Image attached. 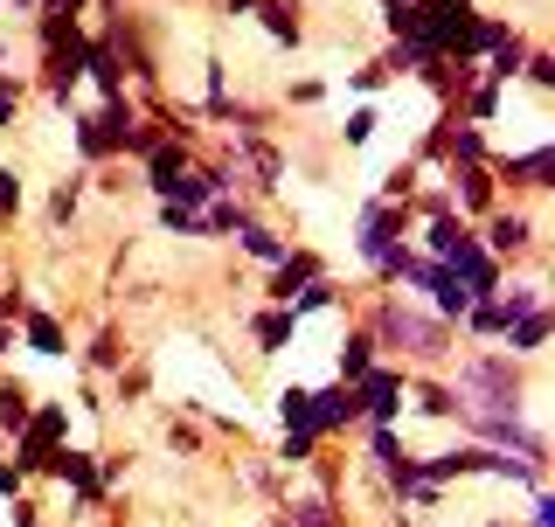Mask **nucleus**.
Here are the masks:
<instances>
[{
    "instance_id": "12",
    "label": "nucleus",
    "mask_w": 555,
    "mask_h": 527,
    "mask_svg": "<svg viewBox=\"0 0 555 527\" xmlns=\"http://www.w3.org/2000/svg\"><path fill=\"white\" fill-rule=\"evenodd\" d=\"M0 493H8V500L22 493V472H14V465H0Z\"/></svg>"
},
{
    "instance_id": "3",
    "label": "nucleus",
    "mask_w": 555,
    "mask_h": 527,
    "mask_svg": "<svg viewBox=\"0 0 555 527\" xmlns=\"http://www.w3.org/2000/svg\"><path fill=\"white\" fill-rule=\"evenodd\" d=\"M354 402L375 416V430H389V416H396V402H403V382L396 375H361V389H354Z\"/></svg>"
},
{
    "instance_id": "9",
    "label": "nucleus",
    "mask_w": 555,
    "mask_h": 527,
    "mask_svg": "<svg viewBox=\"0 0 555 527\" xmlns=\"http://www.w3.org/2000/svg\"><path fill=\"white\" fill-rule=\"evenodd\" d=\"M243 243H250L257 257H278V264H285V243H278L271 230H243Z\"/></svg>"
},
{
    "instance_id": "2",
    "label": "nucleus",
    "mask_w": 555,
    "mask_h": 527,
    "mask_svg": "<svg viewBox=\"0 0 555 527\" xmlns=\"http://www.w3.org/2000/svg\"><path fill=\"white\" fill-rule=\"evenodd\" d=\"M56 437H63V410L49 402V410L22 430V465H49V459H56Z\"/></svg>"
},
{
    "instance_id": "7",
    "label": "nucleus",
    "mask_w": 555,
    "mask_h": 527,
    "mask_svg": "<svg viewBox=\"0 0 555 527\" xmlns=\"http://www.w3.org/2000/svg\"><path fill=\"white\" fill-rule=\"evenodd\" d=\"M28 347H35V355H63V333H56L49 312H35V320H28Z\"/></svg>"
},
{
    "instance_id": "6",
    "label": "nucleus",
    "mask_w": 555,
    "mask_h": 527,
    "mask_svg": "<svg viewBox=\"0 0 555 527\" xmlns=\"http://www.w3.org/2000/svg\"><path fill=\"white\" fill-rule=\"evenodd\" d=\"M542 340H548V320H542V312H520V320H514V355H534Z\"/></svg>"
},
{
    "instance_id": "4",
    "label": "nucleus",
    "mask_w": 555,
    "mask_h": 527,
    "mask_svg": "<svg viewBox=\"0 0 555 527\" xmlns=\"http://www.w3.org/2000/svg\"><path fill=\"white\" fill-rule=\"evenodd\" d=\"M285 527H334V506H326L320 493H306V500L285 506Z\"/></svg>"
},
{
    "instance_id": "5",
    "label": "nucleus",
    "mask_w": 555,
    "mask_h": 527,
    "mask_svg": "<svg viewBox=\"0 0 555 527\" xmlns=\"http://www.w3.org/2000/svg\"><path fill=\"white\" fill-rule=\"evenodd\" d=\"M312 257H292V264H278V285H271V298H299V285H312Z\"/></svg>"
},
{
    "instance_id": "15",
    "label": "nucleus",
    "mask_w": 555,
    "mask_h": 527,
    "mask_svg": "<svg viewBox=\"0 0 555 527\" xmlns=\"http://www.w3.org/2000/svg\"><path fill=\"white\" fill-rule=\"evenodd\" d=\"M271 527H285V520H271Z\"/></svg>"
},
{
    "instance_id": "14",
    "label": "nucleus",
    "mask_w": 555,
    "mask_h": 527,
    "mask_svg": "<svg viewBox=\"0 0 555 527\" xmlns=\"http://www.w3.org/2000/svg\"><path fill=\"white\" fill-rule=\"evenodd\" d=\"M389 8H403V0H389Z\"/></svg>"
},
{
    "instance_id": "1",
    "label": "nucleus",
    "mask_w": 555,
    "mask_h": 527,
    "mask_svg": "<svg viewBox=\"0 0 555 527\" xmlns=\"http://www.w3.org/2000/svg\"><path fill=\"white\" fill-rule=\"evenodd\" d=\"M382 333H389V340H403L410 347V355H438V347H444V333L438 326H430V320H416V312H382Z\"/></svg>"
},
{
    "instance_id": "13",
    "label": "nucleus",
    "mask_w": 555,
    "mask_h": 527,
    "mask_svg": "<svg viewBox=\"0 0 555 527\" xmlns=\"http://www.w3.org/2000/svg\"><path fill=\"white\" fill-rule=\"evenodd\" d=\"M8 118H14V98H8V91H0V126H8Z\"/></svg>"
},
{
    "instance_id": "8",
    "label": "nucleus",
    "mask_w": 555,
    "mask_h": 527,
    "mask_svg": "<svg viewBox=\"0 0 555 527\" xmlns=\"http://www.w3.org/2000/svg\"><path fill=\"white\" fill-rule=\"evenodd\" d=\"M520 243H528V222H520V216H500L493 222V250H520Z\"/></svg>"
},
{
    "instance_id": "10",
    "label": "nucleus",
    "mask_w": 555,
    "mask_h": 527,
    "mask_svg": "<svg viewBox=\"0 0 555 527\" xmlns=\"http://www.w3.org/2000/svg\"><path fill=\"white\" fill-rule=\"evenodd\" d=\"M473 333H507V306H479L473 312Z\"/></svg>"
},
{
    "instance_id": "11",
    "label": "nucleus",
    "mask_w": 555,
    "mask_h": 527,
    "mask_svg": "<svg viewBox=\"0 0 555 527\" xmlns=\"http://www.w3.org/2000/svg\"><path fill=\"white\" fill-rule=\"evenodd\" d=\"M14 202H22V181H14V173L0 167V208H14Z\"/></svg>"
}]
</instances>
